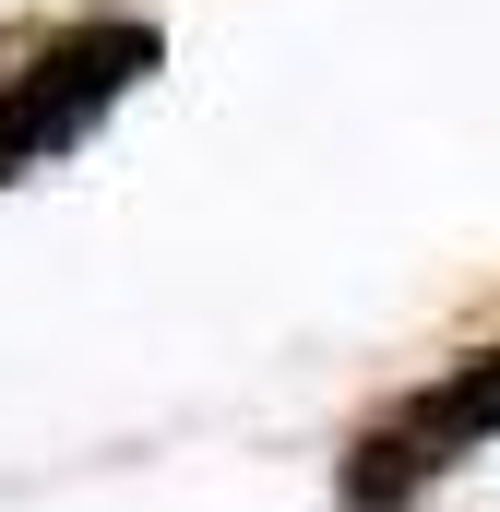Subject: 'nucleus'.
Returning <instances> with one entry per match:
<instances>
[{
    "label": "nucleus",
    "instance_id": "obj_1",
    "mask_svg": "<svg viewBox=\"0 0 500 512\" xmlns=\"http://www.w3.org/2000/svg\"><path fill=\"white\" fill-rule=\"evenodd\" d=\"M143 72H155V24H72L60 48H36L0 84V179L12 167H48L60 143H84L96 108H120Z\"/></svg>",
    "mask_w": 500,
    "mask_h": 512
},
{
    "label": "nucleus",
    "instance_id": "obj_2",
    "mask_svg": "<svg viewBox=\"0 0 500 512\" xmlns=\"http://www.w3.org/2000/svg\"><path fill=\"white\" fill-rule=\"evenodd\" d=\"M489 429H500V346H477V358H453L429 393H405L370 441H358L346 501H405L417 477H441V465H453L465 441H489Z\"/></svg>",
    "mask_w": 500,
    "mask_h": 512
}]
</instances>
